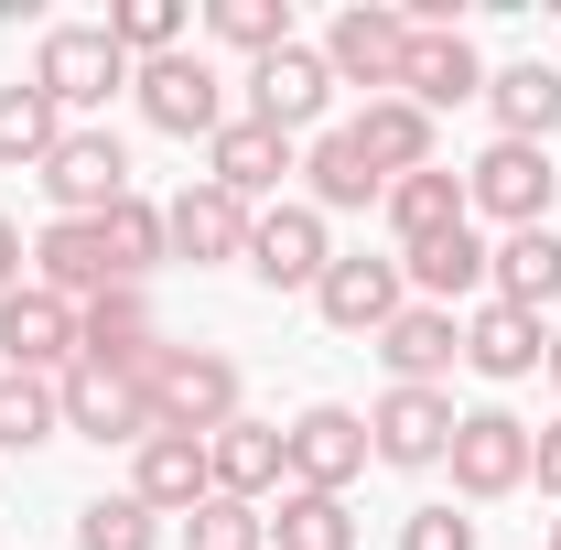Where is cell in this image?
I'll use <instances>...</instances> for the list:
<instances>
[{"label": "cell", "instance_id": "16", "mask_svg": "<svg viewBox=\"0 0 561 550\" xmlns=\"http://www.w3.org/2000/svg\"><path fill=\"white\" fill-rule=\"evenodd\" d=\"M55 411H66V432H87V443H151V411H140V378H108V367H66L55 378Z\"/></svg>", "mask_w": 561, "mask_h": 550}, {"label": "cell", "instance_id": "5", "mask_svg": "<svg viewBox=\"0 0 561 550\" xmlns=\"http://www.w3.org/2000/svg\"><path fill=\"white\" fill-rule=\"evenodd\" d=\"M443 465H454V496H465V507L518 496V485H529V421H518V411H465Z\"/></svg>", "mask_w": 561, "mask_h": 550}, {"label": "cell", "instance_id": "11", "mask_svg": "<svg viewBox=\"0 0 561 550\" xmlns=\"http://www.w3.org/2000/svg\"><path fill=\"white\" fill-rule=\"evenodd\" d=\"M44 195H55V216H108L119 195H130V151H119V130H66L55 162H44Z\"/></svg>", "mask_w": 561, "mask_h": 550}, {"label": "cell", "instance_id": "40", "mask_svg": "<svg viewBox=\"0 0 561 550\" xmlns=\"http://www.w3.org/2000/svg\"><path fill=\"white\" fill-rule=\"evenodd\" d=\"M22 260H33V249H22V227L0 216V291H22Z\"/></svg>", "mask_w": 561, "mask_h": 550}, {"label": "cell", "instance_id": "41", "mask_svg": "<svg viewBox=\"0 0 561 550\" xmlns=\"http://www.w3.org/2000/svg\"><path fill=\"white\" fill-rule=\"evenodd\" d=\"M551 378H561V335H551Z\"/></svg>", "mask_w": 561, "mask_h": 550}, {"label": "cell", "instance_id": "10", "mask_svg": "<svg viewBox=\"0 0 561 550\" xmlns=\"http://www.w3.org/2000/svg\"><path fill=\"white\" fill-rule=\"evenodd\" d=\"M76 367L151 378V367H162V324H151V302H140V291H98V302L76 313Z\"/></svg>", "mask_w": 561, "mask_h": 550}, {"label": "cell", "instance_id": "37", "mask_svg": "<svg viewBox=\"0 0 561 550\" xmlns=\"http://www.w3.org/2000/svg\"><path fill=\"white\" fill-rule=\"evenodd\" d=\"M184 550H271V518H260L249 496H206V507L184 518Z\"/></svg>", "mask_w": 561, "mask_h": 550}, {"label": "cell", "instance_id": "19", "mask_svg": "<svg viewBox=\"0 0 561 550\" xmlns=\"http://www.w3.org/2000/svg\"><path fill=\"white\" fill-rule=\"evenodd\" d=\"M162 238H173V260L227 271V260H249V206H238V195H216V184H184V195L162 206Z\"/></svg>", "mask_w": 561, "mask_h": 550}, {"label": "cell", "instance_id": "9", "mask_svg": "<svg viewBox=\"0 0 561 550\" xmlns=\"http://www.w3.org/2000/svg\"><path fill=\"white\" fill-rule=\"evenodd\" d=\"M324 98H335V66H324V44H280L249 66V119H271L280 140H302L324 119Z\"/></svg>", "mask_w": 561, "mask_h": 550}, {"label": "cell", "instance_id": "8", "mask_svg": "<svg viewBox=\"0 0 561 550\" xmlns=\"http://www.w3.org/2000/svg\"><path fill=\"white\" fill-rule=\"evenodd\" d=\"M0 367L11 378H66L76 367V302L66 291H44V280L0 291Z\"/></svg>", "mask_w": 561, "mask_h": 550}, {"label": "cell", "instance_id": "22", "mask_svg": "<svg viewBox=\"0 0 561 550\" xmlns=\"http://www.w3.org/2000/svg\"><path fill=\"white\" fill-rule=\"evenodd\" d=\"M206 465H216V496H249V507H260V496L291 485V443H280V421H249V411H238L206 443Z\"/></svg>", "mask_w": 561, "mask_h": 550}, {"label": "cell", "instance_id": "13", "mask_svg": "<svg viewBox=\"0 0 561 550\" xmlns=\"http://www.w3.org/2000/svg\"><path fill=\"white\" fill-rule=\"evenodd\" d=\"M249 271L271 280V291H313V280L335 271V238H324V216H313V206H271V216H249Z\"/></svg>", "mask_w": 561, "mask_h": 550}, {"label": "cell", "instance_id": "34", "mask_svg": "<svg viewBox=\"0 0 561 550\" xmlns=\"http://www.w3.org/2000/svg\"><path fill=\"white\" fill-rule=\"evenodd\" d=\"M76 550H162V518L140 496H87L76 507Z\"/></svg>", "mask_w": 561, "mask_h": 550}, {"label": "cell", "instance_id": "27", "mask_svg": "<svg viewBox=\"0 0 561 550\" xmlns=\"http://www.w3.org/2000/svg\"><path fill=\"white\" fill-rule=\"evenodd\" d=\"M356 130V151L400 184V173H432V119H421L411 98H367V119H346Z\"/></svg>", "mask_w": 561, "mask_h": 550}, {"label": "cell", "instance_id": "26", "mask_svg": "<svg viewBox=\"0 0 561 550\" xmlns=\"http://www.w3.org/2000/svg\"><path fill=\"white\" fill-rule=\"evenodd\" d=\"M486 108H496V140H551L561 130V66H507V76H486Z\"/></svg>", "mask_w": 561, "mask_h": 550}, {"label": "cell", "instance_id": "15", "mask_svg": "<svg viewBox=\"0 0 561 550\" xmlns=\"http://www.w3.org/2000/svg\"><path fill=\"white\" fill-rule=\"evenodd\" d=\"M454 400H443V389H389V400H378V411H367V443H378V465H443V454H454Z\"/></svg>", "mask_w": 561, "mask_h": 550}, {"label": "cell", "instance_id": "20", "mask_svg": "<svg viewBox=\"0 0 561 550\" xmlns=\"http://www.w3.org/2000/svg\"><path fill=\"white\" fill-rule=\"evenodd\" d=\"M389 356V389H443V367L465 356V313H443V302H400V324L389 335H367Z\"/></svg>", "mask_w": 561, "mask_h": 550}, {"label": "cell", "instance_id": "4", "mask_svg": "<svg viewBox=\"0 0 561 550\" xmlns=\"http://www.w3.org/2000/svg\"><path fill=\"white\" fill-rule=\"evenodd\" d=\"M465 216H496L507 238L551 216V140H486L465 173Z\"/></svg>", "mask_w": 561, "mask_h": 550}, {"label": "cell", "instance_id": "39", "mask_svg": "<svg viewBox=\"0 0 561 550\" xmlns=\"http://www.w3.org/2000/svg\"><path fill=\"white\" fill-rule=\"evenodd\" d=\"M529 485H540V496H561V421H540V432H529Z\"/></svg>", "mask_w": 561, "mask_h": 550}, {"label": "cell", "instance_id": "7", "mask_svg": "<svg viewBox=\"0 0 561 550\" xmlns=\"http://www.w3.org/2000/svg\"><path fill=\"white\" fill-rule=\"evenodd\" d=\"M291 443V485H313V496H346L367 465H378V443H367V411H346V400H313V411L280 432Z\"/></svg>", "mask_w": 561, "mask_h": 550}, {"label": "cell", "instance_id": "42", "mask_svg": "<svg viewBox=\"0 0 561 550\" xmlns=\"http://www.w3.org/2000/svg\"><path fill=\"white\" fill-rule=\"evenodd\" d=\"M551 550H561V518H551Z\"/></svg>", "mask_w": 561, "mask_h": 550}, {"label": "cell", "instance_id": "23", "mask_svg": "<svg viewBox=\"0 0 561 550\" xmlns=\"http://www.w3.org/2000/svg\"><path fill=\"white\" fill-rule=\"evenodd\" d=\"M486 238H476V216H465V227H443V238H421V249H400V280H411L421 302H443V313H454V302H476V291H486Z\"/></svg>", "mask_w": 561, "mask_h": 550}, {"label": "cell", "instance_id": "31", "mask_svg": "<svg viewBox=\"0 0 561 550\" xmlns=\"http://www.w3.org/2000/svg\"><path fill=\"white\" fill-rule=\"evenodd\" d=\"M271 550H356V518H346V496H313V485H280Z\"/></svg>", "mask_w": 561, "mask_h": 550}, {"label": "cell", "instance_id": "18", "mask_svg": "<svg viewBox=\"0 0 561 550\" xmlns=\"http://www.w3.org/2000/svg\"><path fill=\"white\" fill-rule=\"evenodd\" d=\"M280 173H302V162H291V140H280L271 119H227V130L206 140V184H216V195H238V206L280 195Z\"/></svg>", "mask_w": 561, "mask_h": 550}, {"label": "cell", "instance_id": "21", "mask_svg": "<svg viewBox=\"0 0 561 550\" xmlns=\"http://www.w3.org/2000/svg\"><path fill=\"white\" fill-rule=\"evenodd\" d=\"M400 98H411L421 119L432 108H465V98H486V55L443 22V33H411V66H400Z\"/></svg>", "mask_w": 561, "mask_h": 550}, {"label": "cell", "instance_id": "29", "mask_svg": "<svg viewBox=\"0 0 561 550\" xmlns=\"http://www.w3.org/2000/svg\"><path fill=\"white\" fill-rule=\"evenodd\" d=\"M378 216L400 227V249H421V238H443V227H465V173H400L389 195H378Z\"/></svg>", "mask_w": 561, "mask_h": 550}, {"label": "cell", "instance_id": "36", "mask_svg": "<svg viewBox=\"0 0 561 550\" xmlns=\"http://www.w3.org/2000/svg\"><path fill=\"white\" fill-rule=\"evenodd\" d=\"M206 33L238 44V55H280V44H291V0H216Z\"/></svg>", "mask_w": 561, "mask_h": 550}, {"label": "cell", "instance_id": "2", "mask_svg": "<svg viewBox=\"0 0 561 550\" xmlns=\"http://www.w3.org/2000/svg\"><path fill=\"white\" fill-rule=\"evenodd\" d=\"M33 87H44L55 108H108V98L130 87V55L108 44V22H55V33L33 44Z\"/></svg>", "mask_w": 561, "mask_h": 550}, {"label": "cell", "instance_id": "12", "mask_svg": "<svg viewBox=\"0 0 561 550\" xmlns=\"http://www.w3.org/2000/svg\"><path fill=\"white\" fill-rule=\"evenodd\" d=\"M400 302H411V280H400V260H335V271L313 280V313L335 324V335H389L400 324Z\"/></svg>", "mask_w": 561, "mask_h": 550}, {"label": "cell", "instance_id": "1", "mask_svg": "<svg viewBox=\"0 0 561 550\" xmlns=\"http://www.w3.org/2000/svg\"><path fill=\"white\" fill-rule=\"evenodd\" d=\"M140 411H151V432L216 443V432L238 421V356H216V345H162V367L140 378Z\"/></svg>", "mask_w": 561, "mask_h": 550}, {"label": "cell", "instance_id": "3", "mask_svg": "<svg viewBox=\"0 0 561 550\" xmlns=\"http://www.w3.org/2000/svg\"><path fill=\"white\" fill-rule=\"evenodd\" d=\"M130 98L151 130L173 140H216L227 130V76L206 66V55H151V66H130Z\"/></svg>", "mask_w": 561, "mask_h": 550}, {"label": "cell", "instance_id": "6", "mask_svg": "<svg viewBox=\"0 0 561 550\" xmlns=\"http://www.w3.org/2000/svg\"><path fill=\"white\" fill-rule=\"evenodd\" d=\"M324 66H335V87L400 98V66H411V11H378V0L335 11V22H324Z\"/></svg>", "mask_w": 561, "mask_h": 550}, {"label": "cell", "instance_id": "25", "mask_svg": "<svg viewBox=\"0 0 561 550\" xmlns=\"http://www.w3.org/2000/svg\"><path fill=\"white\" fill-rule=\"evenodd\" d=\"M302 173H313V195L302 206L313 216H367L378 195H389V173L356 151V130H313V151H302Z\"/></svg>", "mask_w": 561, "mask_h": 550}, {"label": "cell", "instance_id": "38", "mask_svg": "<svg viewBox=\"0 0 561 550\" xmlns=\"http://www.w3.org/2000/svg\"><path fill=\"white\" fill-rule=\"evenodd\" d=\"M400 550H476V518H454V507H411V518H400Z\"/></svg>", "mask_w": 561, "mask_h": 550}, {"label": "cell", "instance_id": "17", "mask_svg": "<svg viewBox=\"0 0 561 550\" xmlns=\"http://www.w3.org/2000/svg\"><path fill=\"white\" fill-rule=\"evenodd\" d=\"M130 496L151 507V518H195L216 496V465H206V443H184V432H151L130 454Z\"/></svg>", "mask_w": 561, "mask_h": 550}, {"label": "cell", "instance_id": "14", "mask_svg": "<svg viewBox=\"0 0 561 550\" xmlns=\"http://www.w3.org/2000/svg\"><path fill=\"white\" fill-rule=\"evenodd\" d=\"M33 271H44V291H66L76 313H87L98 291H130L119 260H108V227H98V216H55V227L33 238Z\"/></svg>", "mask_w": 561, "mask_h": 550}, {"label": "cell", "instance_id": "32", "mask_svg": "<svg viewBox=\"0 0 561 550\" xmlns=\"http://www.w3.org/2000/svg\"><path fill=\"white\" fill-rule=\"evenodd\" d=\"M98 227H108V260H119V280H130V291H140V271H151V260H173V238H162V206H151V195H119Z\"/></svg>", "mask_w": 561, "mask_h": 550}, {"label": "cell", "instance_id": "33", "mask_svg": "<svg viewBox=\"0 0 561 550\" xmlns=\"http://www.w3.org/2000/svg\"><path fill=\"white\" fill-rule=\"evenodd\" d=\"M66 411H55V378H11L0 367V454H33V443H55Z\"/></svg>", "mask_w": 561, "mask_h": 550}, {"label": "cell", "instance_id": "24", "mask_svg": "<svg viewBox=\"0 0 561 550\" xmlns=\"http://www.w3.org/2000/svg\"><path fill=\"white\" fill-rule=\"evenodd\" d=\"M465 367H476V378H529V367H551L540 313H518V302H476V313H465Z\"/></svg>", "mask_w": 561, "mask_h": 550}, {"label": "cell", "instance_id": "28", "mask_svg": "<svg viewBox=\"0 0 561 550\" xmlns=\"http://www.w3.org/2000/svg\"><path fill=\"white\" fill-rule=\"evenodd\" d=\"M486 280H496V302H518V313L561 302V238H551V227H518V238H496Z\"/></svg>", "mask_w": 561, "mask_h": 550}, {"label": "cell", "instance_id": "35", "mask_svg": "<svg viewBox=\"0 0 561 550\" xmlns=\"http://www.w3.org/2000/svg\"><path fill=\"white\" fill-rule=\"evenodd\" d=\"M108 44H119L130 66H151V55H184V0H119V11H108Z\"/></svg>", "mask_w": 561, "mask_h": 550}, {"label": "cell", "instance_id": "30", "mask_svg": "<svg viewBox=\"0 0 561 550\" xmlns=\"http://www.w3.org/2000/svg\"><path fill=\"white\" fill-rule=\"evenodd\" d=\"M55 140H66V108H55L44 87H0V162H11V173H22V162L44 173Z\"/></svg>", "mask_w": 561, "mask_h": 550}]
</instances>
